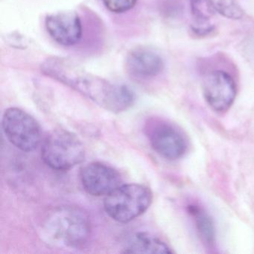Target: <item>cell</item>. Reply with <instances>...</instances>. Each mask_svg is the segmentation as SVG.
I'll list each match as a JSON object with an SVG mask.
<instances>
[{"mask_svg": "<svg viewBox=\"0 0 254 254\" xmlns=\"http://www.w3.org/2000/svg\"><path fill=\"white\" fill-rule=\"evenodd\" d=\"M41 70L47 76L73 89L106 111L123 112L134 103V93L128 87L114 84L87 72L69 59L49 58L41 65Z\"/></svg>", "mask_w": 254, "mask_h": 254, "instance_id": "cell-1", "label": "cell"}, {"mask_svg": "<svg viewBox=\"0 0 254 254\" xmlns=\"http://www.w3.org/2000/svg\"><path fill=\"white\" fill-rule=\"evenodd\" d=\"M90 232L88 215L75 206H60L54 209L42 226L45 240L59 248H81L88 241Z\"/></svg>", "mask_w": 254, "mask_h": 254, "instance_id": "cell-2", "label": "cell"}, {"mask_svg": "<svg viewBox=\"0 0 254 254\" xmlns=\"http://www.w3.org/2000/svg\"><path fill=\"white\" fill-rule=\"evenodd\" d=\"M153 194L142 184L121 185L106 196L104 208L114 221L127 223L142 215L150 207Z\"/></svg>", "mask_w": 254, "mask_h": 254, "instance_id": "cell-3", "label": "cell"}, {"mask_svg": "<svg viewBox=\"0 0 254 254\" xmlns=\"http://www.w3.org/2000/svg\"><path fill=\"white\" fill-rule=\"evenodd\" d=\"M41 157L51 169L69 170L84 160L85 149L75 134L58 129L53 130L44 139L41 147Z\"/></svg>", "mask_w": 254, "mask_h": 254, "instance_id": "cell-4", "label": "cell"}, {"mask_svg": "<svg viewBox=\"0 0 254 254\" xmlns=\"http://www.w3.org/2000/svg\"><path fill=\"white\" fill-rule=\"evenodd\" d=\"M2 128L9 142L25 152L35 151L41 143L39 124L30 114L20 108H11L5 111Z\"/></svg>", "mask_w": 254, "mask_h": 254, "instance_id": "cell-5", "label": "cell"}, {"mask_svg": "<svg viewBox=\"0 0 254 254\" xmlns=\"http://www.w3.org/2000/svg\"><path fill=\"white\" fill-rule=\"evenodd\" d=\"M145 131L153 149L163 158L178 160L187 152V139L175 125L152 118L145 124Z\"/></svg>", "mask_w": 254, "mask_h": 254, "instance_id": "cell-6", "label": "cell"}, {"mask_svg": "<svg viewBox=\"0 0 254 254\" xmlns=\"http://www.w3.org/2000/svg\"><path fill=\"white\" fill-rule=\"evenodd\" d=\"M201 87L206 104L215 112H225L234 103L237 87L234 78L227 71L216 69L207 72Z\"/></svg>", "mask_w": 254, "mask_h": 254, "instance_id": "cell-7", "label": "cell"}, {"mask_svg": "<svg viewBox=\"0 0 254 254\" xmlns=\"http://www.w3.org/2000/svg\"><path fill=\"white\" fill-rule=\"evenodd\" d=\"M81 181L85 191L93 196H107L122 185L120 173L101 163H92L83 168Z\"/></svg>", "mask_w": 254, "mask_h": 254, "instance_id": "cell-8", "label": "cell"}, {"mask_svg": "<svg viewBox=\"0 0 254 254\" xmlns=\"http://www.w3.org/2000/svg\"><path fill=\"white\" fill-rule=\"evenodd\" d=\"M45 24L50 36L60 45H75L82 37V23L75 11H62L50 14L46 18Z\"/></svg>", "mask_w": 254, "mask_h": 254, "instance_id": "cell-9", "label": "cell"}, {"mask_svg": "<svg viewBox=\"0 0 254 254\" xmlns=\"http://www.w3.org/2000/svg\"><path fill=\"white\" fill-rule=\"evenodd\" d=\"M126 66L133 76L152 78L163 72L165 64L163 58L155 50L139 47L128 53L126 58Z\"/></svg>", "mask_w": 254, "mask_h": 254, "instance_id": "cell-10", "label": "cell"}, {"mask_svg": "<svg viewBox=\"0 0 254 254\" xmlns=\"http://www.w3.org/2000/svg\"><path fill=\"white\" fill-rule=\"evenodd\" d=\"M127 254H172L170 248L163 241L145 232L132 236L124 248Z\"/></svg>", "mask_w": 254, "mask_h": 254, "instance_id": "cell-11", "label": "cell"}, {"mask_svg": "<svg viewBox=\"0 0 254 254\" xmlns=\"http://www.w3.org/2000/svg\"><path fill=\"white\" fill-rule=\"evenodd\" d=\"M190 213L195 221L196 227L202 239L208 245L213 243L215 239V228L210 217L196 206H190Z\"/></svg>", "mask_w": 254, "mask_h": 254, "instance_id": "cell-12", "label": "cell"}, {"mask_svg": "<svg viewBox=\"0 0 254 254\" xmlns=\"http://www.w3.org/2000/svg\"><path fill=\"white\" fill-rule=\"evenodd\" d=\"M190 4L192 23H212L217 12L209 0H190Z\"/></svg>", "mask_w": 254, "mask_h": 254, "instance_id": "cell-13", "label": "cell"}, {"mask_svg": "<svg viewBox=\"0 0 254 254\" xmlns=\"http://www.w3.org/2000/svg\"><path fill=\"white\" fill-rule=\"evenodd\" d=\"M217 13L231 20H241L245 11L236 0H209Z\"/></svg>", "mask_w": 254, "mask_h": 254, "instance_id": "cell-14", "label": "cell"}, {"mask_svg": "<svg viewBox=\"0 0 254 254\" xmlns=\"http://www.w3.org/2000/svg\"><path fill=\"white\" fill-rule=\"evenodd\" d=\"M102 2L111 12L122 14L132 9L137 0H102Z\"/></svg>", "mask_w": 254, "mask_h": 254, "instance_id": "cell-15", "label": "cell"}]
</instances>
